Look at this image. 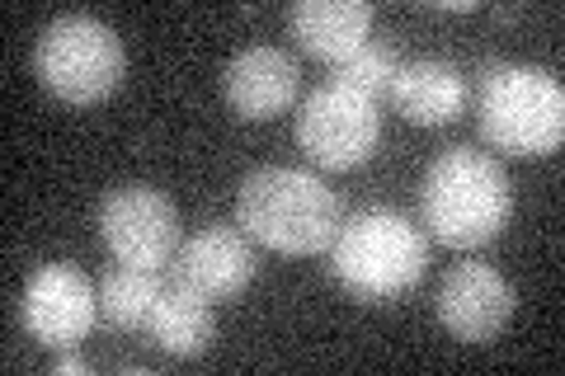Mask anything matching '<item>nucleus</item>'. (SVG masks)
I'll use <instances>...</instances> for the list:
<instances>
[{
  "mask_svg": "<svg viewBox=\"0 0 565 376\" xmlns=\"http://www.w3.org/2000/svg\"><path fill=\"white\" fill-rule=\"evenodd\" d=\"M57 372H62V376H76V372H85V363L76 357V348H71L66 357H57Z\"/></svg>",
  "mask_w": 565,
  "mask_h": 376,
  "instance_id": "f3484780",
  "label": "nucleus"
},
{
  "mask_svg": "<svg viewBox=\"0 0 565 376\" xmlns=\"http://www.w3.org/2000/svg\"><path fill=\"white\" fill-rule=\"evenodd\" d=\"M255 268H259V259H255L250 236H245L241 226L212 222V226L199 230V236H189L180 249H174L170 282L174 288L199 292L207 301H226V297L245 292V282L255 278Z\"/></svg>",
  "mask_w": 565,
  "mask_h": 376,
  "instance_id": "1a4fd4ad",
  "label": "nucleus"
},
{
  "mask_svg": "<svg viewBox=\"0 0 565 376\" xmlns=\"http://www.w3.org/2000/svg\"><path fill=\"white\" fill-rule=\"evenodd\" d=\"M288 33L311 57L344 62L373 33V6L367 0H297L288 10Z\"/></svg>",
  "mask_w": 565,
  "mask_h": 376,
  "instance_id": "f8f14e48",
  "label": "nucleus"
},
{
  "mask_svg": "<svg viewBox=\"0 0 565 376\" xmlns=\"http://www.w3.org/2000/svg\"><path fill=\"white\" fill-rule=\"evenodd\" d=\"M236 222L250 240L282 255H321L340 230V198L307 170L264 165L245 174L236 193Z\"/></svg>",
  "mask_w": 565,
  "mask_h": 376,
  "instance_id": "f03ea898",
  "label": "nucleus"
},
{
  "mask_svg": "<svg viewBox=\"0 0 565 376\" xmlns=\"http://www.w3.org/2000/svg\"><path fill=\"white\" fill-rule=\"evenodd\" d=\"M122 66H128L122 39L95 14H62L43 29L39 47H33V71H39L47 95H57L62 104L109 99L122 80Z\"/></svg>",
  "mask_w": 565,
  "mask_h": 376,
  "instance_id": "39448f33",
  "label": "nucleus"
},
{
  "mask_svg": "<svg viewBox=\"0 0 565 376\" xmlns=\"http://www.w3.org/2000/svg\"><path fill=\"white\" fill-rule=\"evenodd\" d=\"M392 99L405 118L419 122V128H444V122H452L467 109V80L452 62H434V57L401 62Z\"/></svg>",
  "mask_w": 565,
  "mask_h": 376,
  "instance_id": "ddd939ff",
  "label": "nucleus"
},
{
  "mask_svg": "<svg viewBox=\"0 0 565 376\" xmlns=\"http://www.w3.org/2000/svg\"><path fill=\"white\" fill-rule=\"evenodd\" d=\"M297 85H302V71L282 47H245L236 52L222 71V89L226 104L241 118H274L297 99Z\"/></svg>",
  "mask_w": 565,
  "mask_h": 376,
  "instance_id": "9b49d317",
  "label": "nucleus"
},
{
  "mask_svg": "<svg viewBox=\"0 0 565 376\" xmlns=\"http://www.w3.org/2000/svg\"><path fill=\"white\" fill-rule=\"evenodd\" d=\"M438 325L462 344H490L514 315V288L490 264H457L434 297Z\"/></svg>",
  "mask_w": 565,
  "mask_h": 376,
  "instance_id": "9d476101",
  "label": "nucleus"
},
{
  "mask_svg": "<svg viewBox=\"0 0 565 376\" xmlns=\"http://www.w3.org/2000/svg\"><path fill=\"white\" fill-rule=\"evenodd\" d=\"M419 212L434 240L452 249H476L494 240L514 212V184L500 160L471 147H448L444 155L424 170Z\"/></svg>",
  "mask_w": 565,
  "mask_h": 376,
  "instance_id": "f257e3e1",
  "label": "nucleus"
},
{
  "mask_svg": "<svg viewBox=\"0 0 565 376\" xmlns=\"http://www.w3.org/2000/svg\"><path fill=\"white\" fill-rule=\"evenodd\" d=\"M161 278L151 273V268H114L109 278L99 282V315L109 320L114 330H141L156 311V301H161Z\"/></svg>",
  "mask_w": 565,
  "mask_h": 376,
  "instance_id": "2eb2a0df",
  "label": "nucleus"
},
{
  "mask_svg": "<svg viewBox=\"0 0 565 376\" xmlns=\"http://www.w3.org/2000/svg\"><path fill=\"white\" fill-rule=\"evenodd\" d=\"M99 236L118 264L161 273V268H170L174 249H180V212H174L166 193L147 184H122L104 193Z\"/></svg>",
  "mask_w": 565,
  "mask_h": 376,
  "instance_id": "0eeeda50",
  "label": "nucleus"
},
{
  "mask_svg": "<svg viewBox=\"0 0 565 376\" xmlns=\"http://www.w3.org/2000/svg\"><path fill=\"white\" fill-rule=\"evenodd\" d=\"M396 71H401V57L392 43H363L359 52H349L344 62H334V76L349 89H359L367 99H392V85H396Z\"/></svg>",
  "mask_w": 565,
  "mask_h": 376,
  "instance_id": "dca6fc26",
  "label": "nucleus"
},
{
  "mask_svg": "<svg viewBox=\"0 0 565 376\" xmlns=\"http://www.w3.org/2000/svg\"><path fill=\"white\" fill-rule=\"evenodd\" d=\"M429 264L424 230L396 207H363L340 222L330 240V268L359 301H392L411 292Z\"/></svg>",
  "mask_w": 565,
  "mask_h": 376,
  "instance_id": "7ed1b4c3",
  "label": "nucleus"
},
{
  "mask_svg": "<svg viewBox=\"0 0 565 376\" xmlns=\"http://www.w3.org/2000/svg\"><path fill=\"white\" fill-rule=\"evenodd\" d=\"M147 330L156 339V348H166L170 357H199L212 344V334H217V320H212L207 297L170 282L161 292V301H156Z\"/></svg>",
  "mask_w": 565,
  "mask_h": 376,
  "instance_id": "4468645a",
  "label": "nucleus"
},
{
  "mask_svg": "<svg viewBox=\"0 0 565 376\" xmlns=\"http://www.w3.org/2000/svg\"><path fill=\"white\" fill-rule=\"evenodd\" d=\"M476 122L509 155H546L565 137V89L542 66L490 62L476 76Z\"/></svg>",
  "mask_w": 565,
  "mask_h": 376,
  "instance_id": "20e7f679",
  "label": "nucleus"
},
{
  "mask_svg": "<svg viewBox=\"0 0 565 376\" xmlns=\"http://www.w3.org/2000/svg\"><path fill=\"white\" fill-rule=\"evenodd\" d=\"M95 282L71 264H43L39 273L24 282V301H20V320L39 344L71 353L81 348V339L95 325Z\"/></svg>",
  "mask_w": 565,
  "mask_h": 376,
  "instance_id": "6e6552de",
  "label": "nucleus"
},
{
  "mask_svg": "<svg viewBox=\"0 0 565 376\" xmlns=\"http://www.w3.org/2000/svg\"><path fill=\"white\" fill-rule=\"evenodd\" d=\"M382 137V114L377 99L359 95L340 80H326L311 89L297 114V141L321 170H353L373 155Z\"/></svg>",
  "mask_w": 565,
  "mask_h": 376,
  "instance_id": "423d86ee",
  "label": "nucleus"
}]
</instances>
